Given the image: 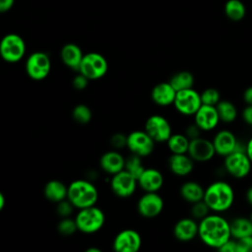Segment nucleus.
I'll use <instances>...</instances> for the list:
<instances>
[{
	"mask_svg": "<svg viewBox=\"0 0 252 252\" xmlns=\"http://www.w3.org/2000/svg\"><path fill=\"white\" fill-rule=\"evenodd\" d=\"M198 236L207 246L219 249L231 238L230 223L220 215L209 214L200 220Z\"/></svg>",
	"mask_w": 252,
	"mask_h": 252,
	"instance_id": "1",
	"label": "nucleus"
},
{
	"mask_svg": "<svg viewBox=\"0 0 252 252\" xmlns=\"http://www.w3.org/2000/svg\"><path fill=\"white\" fill-rule=\"evenodd\" d=\"M211 211L220 213L227 211L234 202L233 188L224 181H216L205 189L203 199Z\"/></svg>",
	"mask_w": 252,
	"mask_h": 252,
	"instance_id": "2",
	"label": "nucleus"
},
{
	"mask_svg": "<svg viewBox=\"0 0 252 252\" xmlns=\"http://www.w3.org/2000/svg\"><path fill=\"white\" fill-rule=\"evenodd\" d=\"M67 199L77 209H84L94 206L98 199L96 187L88 180L78 179L68 186Z\"/></svg>",
	"mask_w": 252,
	"mask_h": 252,
	"instance_id": "3",
	"label": "nucleus"
},
{
	"mask_svg": "<svg viewBox=\"0 0 252 252\" xmlns=\"http://www.w3.org/2000/svg\"><path fill=\"white\" fill-rule=\"evenodd\" d=\"M78 230L84 233H94L104 224V213L95 206L80 209L75 217Z\"/></svg>",
	"mask_w": 252,
	"mask_h": 252,
	"instance_id": "4",
	"label": "nucleus"
},
{
	"mask_svg": "<svg viewBox=\"0 0 252 252\" xmlns=\"http://www.w3.org/2000/svg\"><path fill=\"white\" fill-rule=\"evenodd\" d=\"M26 53L25 40L16 33L6 34L0 42V55L8 63H16L23 59Z\"/></svg>",
	"mask_w": 252,
	"mask_h": 252,
	"instance_id": "5",
	"label": "nucleus"
},
{
	"mask_svg": "<svg viewBox=\"0 0 252 252\" xmlns=\"http://www.w3.org/2000/svg\"><path fill=\"white\" fill-rule=\"evenodd\" d=\"M108 69V64L103 55L97 52H89L84 54L79 71L90 81L102 78Z\"/></svg>",
	"mask_w": 252,
	"mask_h": 252,
	"instance_id": "6",
	"label": "nucleus"
},
{
	"mask_svg": "<svg viewBox=\"0 0 252 252\" xmlns=\"http://www.w3.org/2000/svg\"><path fill=\"white\" fill-rule=\"evenodd\" d=\"M51 69L49 56L42 51L32 53L26 60V72L28 76L34 81L45 79Z\"/></svg>",
	"mask_w": 252,
	"mask_h": 252,
	"instance_id": "7",
	"label": "nucleus"
},
{
	"mask_svg": "<svg viewBox=\"0 0 252 252\" xmlns=\"http://www.w3.org/2000/svg\"><path fill=\"white\" fill-rule=\"evenodd\" d=\"M173 105L175 109L183 115H195L202 105L201 94L193 88L178 91Z\"/></svg>",
	"mask_w": 252,
	"mask_h": 252,
	"instance_id": "8",
	"label": "nucleus"
},
{
	"mask_svg": "<svg viewBox=\"0 0 252 252\" xmlns=\"http://www.w3.org/2000/svg\"><path fill=\"white\" fill-rule=\"evenodd\" d=\"M252 161L245 151H234L224 157L225 170L235 178L247 176L251 170Z\"/></svg>",
	"mask_w": 252,
	"mask_h": 252,
	"instance_id": "9",
	"label": "nucleus"
},
{
	"mask_svg": "<svg viewBox=\"0 0 252 252\" xmlns=\"http://www.w3.org/2000/svg\"><path fill=\"white\" fill-rule=\"evenodd\" d=\"M155 141L145 130L132 131L127 135V148L131 154L141 158L151 155L155 148Z\"/></svg>",
	"mask_w": 252,
	"mask_h": 252,
	"instance_id": "10",
	"label": "nucleus"
},
{
	"mask_svg": "<svg viewBox=\"0 0 252 252\" xmlns=\"http://www.w3.org/2000/svg\"><path fill=\"white\" fill-rule=\"evenodd\" d=\"M145 131L156 143L166 142L172 135V130L168 120L158 114L151 115L145 123Z\"/></svg>",
	"mask_w": 252,
	"mask_h": 252,
	"instance_id": "11",
	"label": "nucleus"
},
{
	"mask_svg": "<svg viewBox=\"0 0 252 252\" xmlns=\"http://www.w3.org/2000/svg\"><path fill=\"white\" fill-rule=\"evenodd\" d=\"M138 186V180L127 170L123 169L112 175L110 188L120 198H128L134 194Z\"/></svg>",
	"mask_w": 252,
	"mask_h": 252,
	"instance_id": "12",
	"label": "nucleus"
},
{
	"mask_svg": "<svg viewBox=\"0 0 252 252\" xmlns=\"http://www.w3.org/2000/svg\"><path fill=\"white\" fill-rule=\"evenodd\" d=\"M187 154L194 161L205 162L214 158L216 150L213 141L199 136L190 140Z\"/></svg>",
	"mask_w": 252,
	"mask_h": 252,
	"instance_id": "13",
	"label": "nucleus"
},
{
	"mask_svg": "<svg viewBox=\"0 0 252 252\" xmlns=\"http://www.w3.org/2000/svg\"><path fill=\"white\" fill-rule=\"evenodd\" d=\"M163 209V200L157 192H145L137 204L138 213L147 219L156 218Z\"/></svg>",
	"mask_w": 252,
	"mask_h": 252,
	"instance_id": "14",
	"label": "nucleus"
},
{
	"mask_svg": "<svg viewBox=\"0 0 252 252\" xmlns=\"http://www.w3.org/2000/svg\"><path fill=\"white\" fill-rule=\"evenodd\" d=\"M112 245L116 252H137L141 248L142 238L139 232L127 228L116 234Z\"/></svg>",
	"mask_w": 252,
	"mask_h": 252,
	"instance_id": "15",
	"label": "nucleus"
},
{
	"mask_svg": "<svg viewBox=\"0 0 252 252\" xmlns=\"http://www.w3.org/2000/svg\"><path fill=\"white\" fill-rule=\"evenodd\" d=\"M195 124L202 131H211L217 127L220 121L217 107L214 105L202 104L194 115Z\"/></svg>",
	"mask_w": 252,
	"mask_h": 252,
	"instance_id": "16",
	"label": "nucleus"
},
{
	"mask_svg": "<svg viewBox=\"0 0 252 252\" xmlns=\"http://www.w3.org/2000/svg\"><path fill=\"white\" fill-rule=\"evenodd\" d=\"M213 144L216 150V154L221 157H226L236 150L238 141L231 131L220 130L215 135Z\"/></svg>",
	"mask_w": 252,
	"mask_h": 252,
	"instance_id": "17",
	"label": "nucleus"
},
{
	"mask_svg": "<svg viewBox=\"0 0 252 252\" xmlns=\"http://www.w3.org/2000/svg\"><path fill=\"white\" fill-rule=\"evenodd\" d=\"M198 231L199 223H197L194 218H183L179 220L173 227V234L175 238L183 242L194 239L198 236Z\"/></svg>",
	"mask_w": 252,
	"mask_h": 252,
	"instance_id": "18",
	"label": "nucleus"
},
{
	"mask_svg": "<svg viewBox=\"0 0 252 252\" xmlns=\"http://www.w3.org/2000/svg\"><path fill=\"white\" fill-rule=\"evenodd\" d=\"M175 89L169 82H162L157 84L151 93L153 101L159 106H168L173 104L176 96Z\"/></svg>",
	"mask_w": 252,
	"mask_h": 252,
	"instance_id": "19",
	"label": "nucleus"
},
{
	"mask_svg": "<svg viewBox=\"0 0 252 252\" xmlns=\"http://www.w3.org/2000/svg\"><path fill=\"white\" fill-rule=\"evenodd\" d=\"M138 185L145 192H158L163 185V176L156 168H145L138 178Z\"/></svg>",
	"mask_w": 252,
	"mask_h": 252,
	"instance_id": "20",
	"label": "nucleus"
},
{
	"mask_svg": "<svg viewBox=\"0 0 252 252\" xmlns=\"http://www.w3.org/2000/svg\"><path fill=\"white\" fill-rule=\"evenodd\" d=\"M126 159L118 151H108L99 158V165L103 171L113 175L125 168Z\"/></svg>",
	"mask_w": 252,
	"mask_h": 252,
	"instance_id": "21",
	"label": "nucleus"
},
{
	"mask_svg": "<svg viewBox=\"0 0 252 252\" xmlns=\"http://www.w3.org/2000/svg\"><path fill=\"white\" fill-rule=\"evenodd\" d=\"M170 171L177 176H187L194 167V160L188 154H172L168 158Z\"/></svg>",
	"mask_w": 252,
	"mask_h": 252,
	"instance_id": "22",
	"label": "nucleus"
},
{
	"mask_svg": "<svg viewBox=\"0 0 252 252\" xmlns=\"http://www.w3.org/2000/svg\"><path fill=\"white\" fill-rule=\"evenodd\" d=\"M60 57L64 65L75 71H79L84 54L80 46L75 43L65 44L60 51Z\"/></svg>",
	"mask_w": 252,
	"mask_h": 252,
	"instance_id": "23",
	"label": "nucleus"
},
{
	"mask_svg": "<svg viewBox=\"0 0 252 252\" xmlns=\"http://www.w3.org/2000/svg\"><path fill=\"white\" fill-rule=\"evenodd\" d=\"M43 194L47 200L57 204L63 200L67 199L68 186H66L60 180L53 179V180L48 181L45 184V186L43 188Z\"/></svg>",
	"mask_w": 252,
	"mask_h": 252,
	"instance_id": "24",
	"label": "nucleus"
},
{
	"mask_svg": "<svg viewBox=\"0 0 252 252\" xmlns=\"http://www.w3.org/2000/svg\"><path fill=\"white\" fill-rule=\"evenodd\" d=\"M180 195L182 199L191 204L204 199L205 189L195 181H187L180 187Z\"/></svg>",
	"mask_w": 252,
	"mask_h": 252,
	"instance_id": "25",
	"label": "nucleus"
},
{
	"mask_svg": "<svg viewBox=\"0 0 252 252\" xmlns=\"http://www.w3.org/2000/svg\"><path fill=\"white\" fill-rule=\"evenodd\" d=\"M229 223L232 238L239 239L241 237L252 235V220L250 218H235Z\"/></svg>",
	"mask_w": 252,
	"mask_h": 252,
	"instance_id": "26",
	"label": "nucleus"
},
{
	"mask_svg": "<svg viewBox=\"0 0 252 252\" xmlns=\"http://www.w3.org/2000/svg\"><path fill=\"white\" fill-rule=\"evenodd\" d=\"M245 13V5L240 0H227L224 4V14L230 21H241L244 18Z\"/></svg>",
	"mask_w": 252,
	"mask_h": 252,
	"instance_id": "27",
	"label": "nucleus"
},
{
	"mask_svg": "<svg viewBox=\"0 0 252 252\" xmlns=\"http://www.w3.org/2000/svg\"><path fill=\"white\" fill-rule=\"evenodd\" d=\"M190 139L185 134H172L166 141L171 154H187Z\"/></svg>",
	"mask_w": 252,
	"mask_h": 252,
	"instance_id": "28",
	"label": "nucleus"
},
{
	"mask_svg": "<svg viewBox=\"0 0 252 252\" xmlns=\"http://www.w3.org/2000/svg\"><path fill=\"white\" fill-rule=\"evenodd\" d=\"M169 83L176 92L191 89L194 85V77L189 71H180L170 78Z\"/></svg>",
	"mask_w": 252,
	"mask_h": 252,
	"instance_id": "29",
	"label": "nucleus"
},
{
	"mask_svg": "<svg viewBox=\"0 0 252 252\" xmlns=\"http://www.w3.org/2000/svg\"><path fill=\"white\" fill-rule=\"evenodd\" d=\"M220 121L230 123L237 117V109L235 105L229 100H220L216 105Z\"/></svg>",
	"mask_w": 252,
	"mask_h": 252,
	"instance_id": "30",
	"label": "nucleus"
},
{
	"mask_svg": "<svg viewBox=\"0 0 252 252\" xmlns=\"http://www.w3.org/2000/svg\"><path fill=\"white\" fill-rule=\"evenodd\" d=\"M125 170H127L129 173H131L137 180L142 174V172L145 170V167L143 165L142 158L132 154L129 158H126L125 161Z\"/></svg>",
	"mask_w": 252,
	"mask_h": 252,
	"instance_id": "31",
	"label": "nucleus"
},
{
	"mask_svg": "<svg viewBox=\"0 0 252 252\" xmlns=\"http://www.w3.org/2000/svg\"><path fill=\"white\" fill-rule=\"evenodd\" d=\"M72 117L79 124H87L92 119V110L86 104H77L72 110Z\"/></svg>",
	"mask_w": 252,
	"mask_h": 252,
	"instance_id": "32",
	"label": "nucleus"
},
{
	"mask_svg": "<svg viewBox=\"0 0 252 252\" xmlns=\"http://www.w3.org/2000/svg\"><path fill=\"white\" fill-rule=\"evenodd\" d=\"M57 230L60 234L65 235V236L74 234L76 232V230H78L76 220L71 219L70 217L62 218V220L59 221V223L57 225Z\"/></svg>",
	"mask_w": 252,
	"mask_h": 252,
	"instance_id": "33",
	"label": "nucleus"
},
{
	"mask_svg": "<svg viewBox=\"0 0 252 252\" xmlns=\"http://www.w3.org/2000/svg\"><path fill=\"white\" fill-rule=\"evenodd\" d=\"M201 99H202V104L216 106L220 100V94L218 90L214 88H208L202 92Z\"/></svg>",
	"mask_w": 252,
	"mask_h": 252,
	"instance_id": "34",
	"label": "nucleus"
},
{
	"mask_svg": "<svg viewBox=\"0 0 252 252\" xmlns=\"http://www.w3.org/2000/svg\"><path fill=\"white\" fill-rule=\"evenodd\" d=\"M210 211H211V209L209 208V206L206 204V202L204 200L193 203L192 207H191V215L195 220L196 219L197 220L204 219L205 217H207L209 215Z\"/></svg>",
	"mask_w": 252,
	"mask_h": 252,
	"instance_id": "35",
	"label": "nucleus"
},
{
	"mask_svg": "<svg viewBox=\"0 0 252 252\" xmlns=\"http://www.w3.org/2000/svg\"><path fill=\"white\" fill-rule=\"evenodd\" d=\"M74 208L75 207L73 206V204L68 199H65V200L57 203L56 212L61 218H67V217H70Z\"/></svg>",
	"mask_w": 252,
	"mask_h": 252,
	"instance_id": "36",
	"label": "nucleus"
},
{
	"mask_svg": "<svg viewBox=\"0 0 252 252\" xmlns=\"http://www.w3.org/2000/svg\"><path fill=\"white\" fill-rule=\"evenodd\" d=\"M237 252H252V235L236 239Z\"/></svg>",
	"mask_w": 252,
	"mask_h": 252,
	"instance_id": "37",
	"label": "nucleus"
},
{
	"mask_svg": "<svg viewBox=\"0 0 252 252\" xmlns=\"http://www.w3.org/2000/svg\"><path fill=\"white\" fill-rule=\"evenodd\" d=\"M110 144L114 149H122L127 147V136L123 133H116L111 136Z\"/></svg>",
	"mask_w": 252,
	"mask_h": 252,
	"instance_id": "38",
	"label": "nucleus"
},
{
	"mask_svg": "<svg viewBox=\"0 0 252 252\" xmlns=\"http://www.w3.org/2000/svg\"><path fill=\"white\" fill-rule=\"evenodd\" d=\"M89 79L83 75L82 73L79 72V74H77L74 78H73V81H72V85H73V88L77 91H83L87 88L88 84H89Z\"/></svg>",
	"mask_w": 252,
	"mask_h": 252,
	"instance_id": "39",
	"label": "nucleus"
},
{
	"mask_svg": "<svg viewBox=\"0 0 252 252\" xmlns=\"http://www.w3.org/2000/svg\"><path fill=\"white\" fill-rule=\"evenodd\" d=\"M220 251L221 252H237V244H236V239H229L227 240L222 246L219 248Z\"/></svg>",
	"mask_w": 252,
	"mask_h": 252,
	"instance_id": "40",
	"label": "nucleus"
},
{
	"mask_svg": "<svg viewBox=\"0 0 252 252\" xmlns=\"http://www.w3.org/2000/svg\"><path fill=\"white\" fill-rule=\"evenodd\" d=\"M200 131H202L196 124L194 125H191L189 126L187 129H186V132H185V135L191 140V139H194V138H197L199 137V133Z\"/></svg>",
	"mask_w": 252,
	"mask_h": 252,
	"instance_id": "41",
	"label": "nucleus"
},
{
	"mask_svg": "<svg viewBox=\"0 0 252 252\" xmlns=\"http://www.w3.org/2000/svg\"><path fill=\"white\" fill-rule=\"evenodd\" d=\"M243 120L252 126V105H247L242 111Z\"/></svg>",
	"mask_w": 252,
	"mask_h": 252,
	"instance_id": "42",
	"label": "nucleus"
},
{
	"mask_svg": "<svg viewBox=\"0 0 252 252\" xmlns=\"http://www.w3.org/2000/svg\"><path fill=\"white\" fill-rule=\"evenodd\" d=\"M15 0H0V12L5 13L9 11L14 5Z\"/></svg>",
	"mask_w": 252,
	"mask_h": 252,
	"instance_id": "43",
	"label": "nucleus"
},
{
	"mask_svg": "<svg viewBox=\"0 0 252 252\" xmlns=\"http://www.w3.org/2000/svg\"><path fill=\"white\" fill-rule=\"evenodd\" d=\"M243 99L247 103V105H252V86L244 91Z\"/></svg>",
	"mask_w": 252,
	"mask_h": 252,
	"instance_id": "44",
	"label": "nucleus"
},
{
	"mask_svg": "<svg viewBox=\"0 0 252 252\" xmlns=\"http://www.w3.org/2000/svg\"><path fill=\"white\" fill-rule=\"evenodd\" d=\"M246 154H247L248 158H250V160L252 161V137L250 138V140L248 141V143L246 145Z\"/></svg>",
	"mask_w": 252,
	"mask_h": 252,
	"instance_id": "45",
	"label": "nucleus"
},
{
	"mask_svg": "<svg viewBox=\"0 0 252 252\" xmlns=\"http://www.w3.org/2000/svg\"><path fill=\"white\" fill-rule=\"evenodd\" d=\"M246 200L252 206V186L249 187L246 192Z\"/></svg>",
	"mask_w": 252,
	"mask_h": 252,
	"instance_id": "46",
	"label": "nucleus"
},
{
	"mask_svg": "<svg viewBox=\"0 0 252 252\" xmlns=\"http://www.w3.org/2000/svg\"><path fill=\"white\" fill-rule=\"evenodd\" d=\"M5 203H6V199H5V196L0 193V210H2L5 206Z\"/></svg>",
	"mask_w": 252,
	"mask_h": 252,
	"instance_id": "47",
	"label": "nucleus"
},
{
	"mask_svg": "<svg viewBox=\"0 0 252 252\" xmlns=\"http://www.w3.org/2000/svg\"><path fill=\"white\" fill-rule=\"evenodd\" d=\"M86 252H101V250L96 247H90V248L86 249Z\"/></svg>",
	"mask_w": 252,
	"mask_h": 252,
	"instance_id": "48",
	"label": "nucleus"
},
{
	"mask_svg": "<svg viewBox=\"0 0 252 252\" xmlns=\"http://www.w3.org/2000/svg\"><path fill=\"white\" fill-rule=\"evenodd\" d=\"M250 220H252V213H251V215H250Z\"/></svg>",
	"mask_w": 252,
	"mask_h": 252,
	"instance_id": "49",
	"label": "nucleus"
}]
</instances>
